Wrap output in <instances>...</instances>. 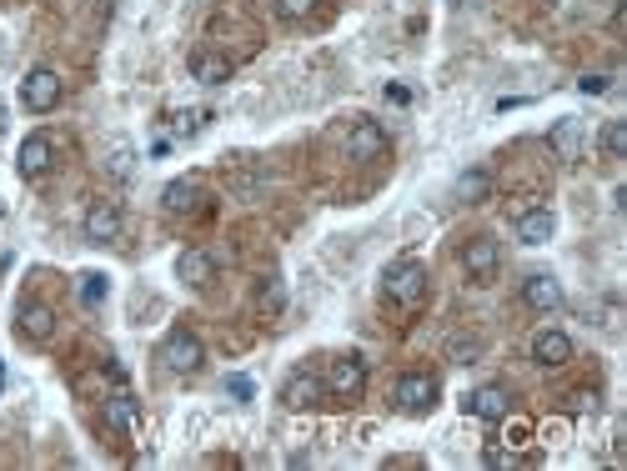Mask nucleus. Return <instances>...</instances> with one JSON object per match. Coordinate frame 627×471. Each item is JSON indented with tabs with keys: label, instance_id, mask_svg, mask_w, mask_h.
I'll return each mask as SVG.
<instances>
[{
	"label": "nucleus",
	"instance_id": "1",
	"mask_svg": "<svg viewBox=\"0 0 627 471\" xmlns=\"http://www.w3.org/2000/svg\"><path fill=\"white\" fill-rule=\"evenodd\" d=\"M382 296L397 306V311H417L422 296H427V266L417 256H402L382 271Z\"/></svg>",
	"mask_w": 627,
	"mask_h": 471
},
{
	"label": "nucleus",
	"instance_id": "2",
	"mask_svg": "<svg viewBox=\"0 0 627 471\" xmlns=\"http://www.w3.org/2000/svg\"><path fill=\"white\" fill-rule=\"evenodd\" d=\"M497 266H502V246H497L492 236H472V241L462 246V271H467L472 286H492V281H497Z\"/></svg>",
	"mask_w": 627,
	"mask_h": 471
},
{
	"label": "nucleus",
	"instance_id": "3",
	"mask_svg": "<svg viewBox=\"0 0 627 471\" xmlns=\"http://www.w3.org/2000/svg\"><path fill=\"white\" fill-rule=\"evenodd\" d=\"M397 406L407 411V416H427L432 406H437V396H442V386H437V376H427V371H407V376H397Z\"/></svg>",
	"mask_w": 627,
	"mask_h": 471
},
{
	"label": "nucleus",
	"instance_id": "4",
	"mask_svg": "<svg viewBox=\"0 0 627 471\" xmlns=\"http://www.w3.org/2000/svg\"><path fill=\"white\" fill-rule=\"evenodd\" d=\"M61 76L51 71V66H36L26 81H21V106L26 111H36V116H46V111H56L61 106Z\"/></svg>",
	"mask_w": 627,
	"mask_h": 471
},
{
	"label": "nucleus",
	"instance_id": "5",
	"mask_svg": "<svg viewBox=\"0 0 627 471\" xmlns=\"http://www.w3.org/2000/svg\"><path fill=\"white\" fill-rule=\"evenodd\" d=\"M161 361H166V371H176V376H196L201 361H206V346H201L191 331H171V336L161 341Z\"/></svg>",
	"mask_w": 627,
	"mask_h": 471
},
{
	"label": "nucleus",
	"instance_id": "6",
	"mask_svg": "<svg viewBox=\"0 0 627 471\" xmlns=\"http://www.w3.org/2000/svg\"><path fill=\"white\" fill-rule=\"evenodd\" d=\"M81 231H86V241H91V246H111V241H121L126 216H121V206H116V201H91V211H86Z\"/></svg>",
	"mask_w": 627,
	"mask_h": 471
},
{
	"label": "nucleus",
	"instance_id": "7",
	"mask_svg": "<svg viewBox=\"0 0 627 471\" xmlns=\"http://www.w3.org/2000/svg\"><path fill=\"white\" fill-rule=\"evenodd\" d=\"M51 166H56V141H51L46 131H31V136L21 141V151H16V171H21L26 181H41Z\"/></svg>",
	"mask_w": 627,
	"mask_h": 471
},
{
	"label": "nucleus",
	"instance_id": "8",
	"mask_svg": "<svg viewBox=\"0 0 627 471\" xmlns=\"http://www.w3.org/2000/svg\"><path fill=\"white\" fill-rule=\"evenodd\" d=\"M382 156H387V131H382L377 121H357V126L347 131V161L372 166V161H382Z\"/></svg>",
	"mask_w": 627,
	"mask_h": 471
},
{
	"label": "nucleus",
	"instance_id": "9",
	"mask_svg": "<svg viewBox=\"0 0 627 471\" xmlns=\"http://www.w3.org/2000/svg\"><path fill=\"white\" fill-rule=\"evenodd\" d=\"M327 391L342 396V401H357L367 391V361L362 356H337L332 371H327Z\"/></svg>",
	"mask_w": 627,
	"mask_h": 471
},
{
	"label": "nucleus",
	"instance_id": "10",
	"mask_svg": "<svg viewBox=\"0 0 627 471\" xmlns=\"http://www.w3.org/2000/svg\"><path fill=\"white\" fill-rule=\"evenodd\" d=\"M161 206H166L171 216H196V211H206V186H201L196 176H176V181L161 191Z\"/></svg>",
	"mask_w": 627,
	"mask_h": 471
},
{
	"label": "nucleus",
	"instance_id": "11",
	"mask_svg": "<svg viewBox=\"0 0 627 471\" xmlns=\"http://www.w3.org/2000/svg\"><path fill=\"white\" fill-rule=\"evenodd\" d=\"M322 396H327V381H322L317 371H296V376L281 386L286 411H311V406H322Z\"/></svg>",
	"mask_w": 627,
	"mask_h": 471
},
{
	"label": "nucleus",
	"instance_id": "12",
	"mask_svg": "<svg viewBox=\"0 0 627 471\" xmlns=\"http://www.w3.org/2000/svg\"><path fill=\"white\" fill-rule=\"evenodd\" d=\"M16 326H21L26 341H51L56 336V311L46 301H21L16 306Z\"/></svg>",
	"mask_w": 627,
	"mask_h": 471
},
{
	"label": "nucleus",
	"instance_id": "13",
	"mask_svg": "<svg viewBox=\"0 0 627 471\" xmlns=\"http://www.w3.org/2000/svg\"><path fill=\"white\" fill-rule=\"evenodd\" d=\"M186 66H191V81H201V86H226L236 76L231 56H221V51H191Z\"/></svg>",
	"mask_w": 627,
	"mask_h": 471
},
{
	"label": "nucleus",
	"instance_id": "14",
	"mask_svg": "<svg viewBox=\"0 0 627 471\" xmlns=\"http://www.w3.org/2000/svg\"><path fill=\"white\" fill-rule=\"evenodd\" d=\"M176 276H181L186 286L206 291V286L216 281V256H211V251H201V246H191V251H181V256H176Z\"/></svg>",
	"mask_w": 627,
	"mask_h": 471
},
{
	"label": "nucleus",
	"instance_id": "15",
	"mask_svg": "<svg viewBox=\"0 0 627 471\" xmlns=\"http://www.w3.org/2000/svg\"><path fill=\"white\" fill-rule=\"evenodd\" d=\"M532 361H537V366H547V371H557V366H567V361H572V341H567L562 331H552V326H547V331H537V336H532Z\"/></svg>",
	"mask_w": 627,
	"mask_h": 471
},
{
	"label": "nucleus",
	"instance_id": "16",
	"mask_svg": "<svg viewBox=\"0 0 627 471\" xmlns=\"http://www.w3.org/2000/svg\"><path fill=\"white\" fill-rule=\"evenodd\" d=\"M552 231H557V216H552L547 206H532V211L517 216V241H522V246H547Z\"/></svg>",
	"mask_w": 627,
	"mask_h": 471
},
{
	"label": "nucleus",
	"instance_id": "17",
	"mask_svg": "<svg viewBox=\"0 0 627 471\" xmlns=\"http://www.w3.org/2000/svg\"><path fill=\"white\" fill-rule=\"evenodd\" d=\"M522 301H527L532 311H542V316H547V311H562V286H557L552 276L537 271V276L522 281Z\"/></svg>",
	"mask_w": 627,
	"mask_h": 471
},
{
	"label": "nucleus",
	"instance_id": "18",
	"mask_svg": "<svg viewBox=\"0 0 627 471\" xmlns=\"http://www.w3.org/2000/svg\"><path fill=\"white\" fill-rule=\"evenodd\" d=\"M507 386H477L472 396H467V411L477 416V421H507Z\"/></svg>",
	"mask_w": 627,
	"mask_h": 471
},
{
	"label": "nucleus",
	"instance_id": "19",
	"mask_svg": "<svg viewBox=\"0 0 627 471\" xmlns=\"http://www.w3.org/2000/svg\"><path fill=\"white\" fill-rule=\"evenodd\" d=\"M101 416H106L111 431H126V436L141 426V406H136V396H126V391L106 396V401H101Z\"/></svg>",
	"mask_w": 627,
	"mask_h": 471
},
{
	"label": "nucleus",
	"instance_id": "20",
	"mask_svg": "<svg viewBox=\"0 0 627 471\" xmlns=\"http://www.w3.org/2000/svg\"><path fill=\"white\" fill-rule=\"evenodd\" d=\"M547 146H552L562 161H582V121H577V116H562V121L547 131Z\"/></svg>",
	"mask_w": 627,
	"mask_h": 471
},
{
	"label": "nucleus",
	"instance_id": "21",
	"mask_svg": "<svg viewBox=\"0 0 627 471\" xmlns=\"http://www.w3.org/2000/svg\"><path fill=\"white\" fill-rule=\"evenodd\" d=\"M106 176H111V181H131V176H136V146H131V141H116V146L106 151Z\"/></svg>",
	"mask_w": 627,
	"mask_h": 471
},
{
	"label": "nucleus",
	"instance_id": "22",
	"mask_svg": "<svg viewBox=\"0 0 627 471\" xmlns=\"http://www.w3.org/2000/svg\"><path fill=\"white\" fill-rule=\"evenodd\" d=\"M487 196H492V176H487V171H462V176H457V201L477 206V201H487Z\"/></svg>",
	"mask_w": 627,
	"mask_h": 471
},
{
	"label": "nucleus",
	"instance_id": "23",
	"mask_svg": "<svg viewBox=\"0 0 627 471\" xmlns=\"http://www.w3.org/2000/svg\"><path fill=\"white\" fill-rule=\"evenodd\" d=\"M281 306H286V286H281V276H266L256 286V311L271 321V316H281Z\"/></svg>",
	"mask_w": 627,
	"mask_h": 471
},
{
	"label": "nucleus",
	"instance_id": "24",
	"mask_svg": "<svg viewBox=\"0 0 627 471\" xmlns=\"http://www.w3.org/2000/svg\"><path fill=\"white\" fill-rule=\"evenodd\" d=\"M597 146H602L607 161H622V156H627V121H607L602 136H597Z\"/></svg>",
	"mask_w": 627,
	"mask_h": 471
},
{
	"label": "nucleus",
	"instance_id": "25",
	"mask_svg": "<svg viewBox=\"0 0 627 471\" xmlns=\"http://www.w3.org/2000/svg\"><path fill=\"white\" fill-rule=\"evenodd\" d=\"M206 121H211V111H201V106H196V111H176V116H171V131L186 141V136H201Z\"/></svg>",
	"mask_w": 627,
	"mask_h": 471
},
{
	"label": "nucleus",
	"instance_id": "26",
	"mask_svg": "<svg viewBox=\"0 0 627 471\" xmlns=\"http://www.w3.org/2000/svg\"><path fill=\"white\" fill-rule=\"evenodd\" d=\"M271 6H276V16L281 21H311V16H317V6H322V0H271Z\"/></svg>",
	"mask_w": 627,
	"mask_h": 471
},
{
	"label": "nucleus",
	"instance_id": "27",
	"mask_svg": "<svg viewBox=\"0 0 627 471\" xmlns=\"http://www.w3.org/2000/svg\"><path fill=\"white\" fill-rule=\"evenodd\" d=\"M106 291H111V281H106L101 271H86V276H81V301H86V306H101Z\"/></svg>",
	"mask_w": 627,
	"mask_h": 471
},
{
	"label": "nucleus",
	"instance_id": "28",
	"mask_svg": "<svg viewBox=\"0 0 627 471\" xmlns=\"http://www.w3.org/2000/svg\"><path fill=\"white\" fill-rule=\"evenodd\" d=\"M577 91H582V96H607V91H612V76H582Z\"/></svg>",
	"mask_w": 627,
	"mask_h": 471
},
{
	"label": "nucleus",
	"instance_id": "29",
	"mask_svg": "<svg viewBox=\"0 0 627 471\" xmlns=\"http://www.w3.org/2000/svg\"><path fill=\"white\" fill-rule=\"evenodd\" d=\"M472 356H482V341H452V361L472 366Z\"/></svg>",
	"mask_w": 627,
	"mask_h": 471
},
{
	"label": "nucleus",
	"instance_id": "30",
	"mask_svg": "<svg viewBox=\"0 0 627 471\" xmlns=\"http://www.w3.org/2000/svg\"><path fill=\"white\" fill-rule=\"evenodd\" d=\"M527 441H532V426H527V421H512V426H507V446H512V451H522Z\"/></svg>",
	"mask_w": 627,
	"mask_h": 471
},
{
	"label": "nucleus",
	"instance_id": "31",
	"mask_svg": "<svg viewBox=\"0 0 627 471\" xmlns=\"http://www.w3.org/2000/svg\"><path fill=\"white\" fill-rule=\"evenodd\" d=\"M482 461H487V466H517V451H512V446H507V451H502V446H487Z\"/></svg>",
	"mask_w": 627,
	"mask_h": 471
},
{
	"label": "nucleus",
	"instance_id": "32",
	"mask_svg": "<svg viewBox=\"0 0 627 471\" xmlns=\"http://www.w3.org/2000/svg\"><path fill=\"white\" fill-rule=\"evenodd\" d=\"M226 391H231L236 401H246V396H251V381H246V376H226Z\"/></svg>",
	"mask_w": 627,
	"mask_h": 471
},
{
	"label": "nucleus",
	"instance_id": "33",
	"mask_svg": "<svg viewBox=\"0 0 627 471\" xmlns=\"http://www.w3.org/2000/svg\"><path fill=\"white\" fill-rule=\"evenodd\" d=\"M387 101H397V106H407V101H412V91H407V86H387Z\"/></svg>",
	"mask_w": 627,
	"mask_h": 471
},
{
	"label": "nucleus",
	"instance_id": "34",
	"mask_svg": "<svg viewBox=\"0 0 627 471\" xmlns=\"http://www.w3.org/2000/svg\"><path fill=\"white\" fill-rule=\"evenodd\" d=\"M0 131H6V106H0Z\"/></svg>",
	"mask_w": 627,
	"mask_h": 471
},
{
	"label": "nucleus",
	"instance_id": "35",
	"mask_svg": "<svg viewBox=\"0 0 627 471\" xmlns=\"http://www.w3.org/2000/svg\"><path fill=\"white\" fill-rule=\"evenodd\" d=\"M0 386H6V366H0Z\"/></svg>",
	"mask_w": 627,
	"mask_h": 471
},
{
	"label": "nucleus",
	"instance_id": "36",
	"mask_svg": "<svg viewBox=\"0 0 627 471\" xmlns=\"http://www.w3.org/2000/svg\"><path fill=\"white\" fill-rule=\"evenodd\" d=\"M0 216H6V206H0Z\"/></svg>",
	"mask_w": 627,
	"mask_h": 471
},
{
	"label": "nucleus",
	"instance_id": "37",
	"mask_svg": "<svg viewBox=\"0 0 627 471\" xmlns=\"http://www.w3.org/2000/svg\"><path fill=\"white\" fill-rule=\"evenodd\" d=\"M547 6H552V0H547Z\"/></svg>",
	"mask_w": 627,
	"mask_h": 471
}]
</instances>
